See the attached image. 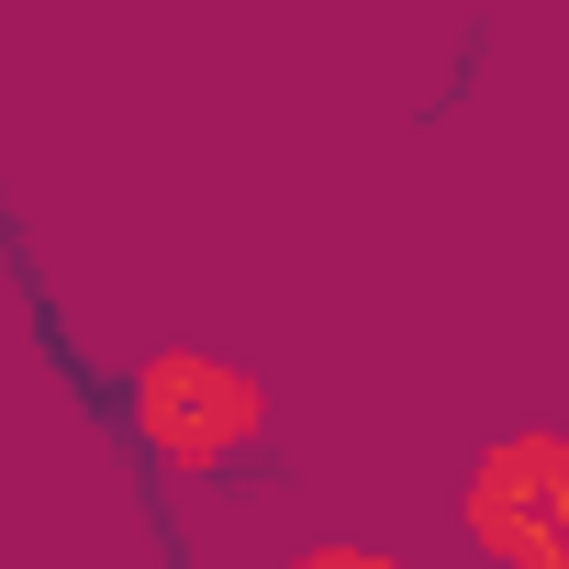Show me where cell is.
Instances as JSON below:
<instances>
[{
  "label": "cell",
  "instance_id": "6da1fadb",
  "mask_svg": "<svg viewBox=\"0 0 569 569\" xmlns=\"http://www.w3.org/2000/svg\"><path fill=\"white\" fill-rule=\"evenodd\" d=\"M123 413H134V436H146V458H157V469L201 480V469H223V458H234V447L268 425V391H257L234 358H201V347H157V358L134 369Z\"/></svg>",
  "mask_w": 569,
  "mask_h": 569
},
{
  "label": "cell",
  "instance_id": "7a4b0ae2",
  "mask_svg": "<svg viewBox=\"0 0 569 569\" xmlns=\"http://www.w3.org/2000/svg\"><path fill=\"white\" fill-rule=\"evenodd\" d=\"M458 525H469L480 558L536 569V558L569 536V436L525 425V436L480 447V469H469V491H458Z\"/></svg>",
  "mask_w": 569,
  "mask_h": 569
},
{
  "label": "cell",
  "instance_id": "3957f363",
  "mask_svg": "<svg viewBox=\"0 0 569 569\" xmlns=\"http://www.w3.org/2000/svg\"><path fill=\"white\" fill-rule=\"evenodd\" d=\"M291 569H402L391 547H347V536H325V547H302Z\"/></svg>",
  "mask_w": 569,
  "mask_h": 569
},
{
  "label": "cell",
  "instance_id": "277c9868",
  "mask_svg": "<svg viewBox=\"0 0 569 569\" xmlns=\"http://www.w3.org/2000/svg\"><path fill=\"white\" fill-rule=\"evenodd\" d=\"M536 569H569V536H558V547H547V558H536Z\"/></svg>",
  "mask_w": 569,
  "mask_h": 569
}]
</instances>
